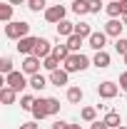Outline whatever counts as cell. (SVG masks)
<instances>
[{"mask_svg": "<svg viewBox=\"0 0 127 129\" xmlns=\"http://www.w3.org/2000/svg\"><path fill=\"white\" fill-rule=\"evenodd\" d=\"M105 124L112 129L122 127V117H120V112H107V117H105Z\"/></svg>", "mask_w": 127, "mask_h": 129, "instance_id": "cell-19", "label": "cell"}, {"mask_svg": "<svg viewBox=\"0 0 127 129\" xmlns=\"http://www.w3.org/2000/svg\"><path fill=\"white\" fill-rule=\"evenodd\" d=\"M67 102L80 104V102H82V89H80V87H70V89H67Z\"/></svg>", "mask_w": 127, "mask_h": 129, "instance_id": "cell-22", "label": "cell"}, {"mask_svg": "<svg viewBox=\"0 0 127 129\" xmlns=\"http://www.w3.org/2000/svg\"><path fill=\"white\" fill-rule=\"evenodd\" d=\"M70 129H82V127H80V124H70Z\"/></svg>", "mask_w": 127, "mask_h": 129, "instance_id": "cell-38", "label": "cell"}, {"mask_svg": "<svg viewBox=\"0 0 127 129\" xmlns=\"http://www.w3.org/2000/svg\"><path fill=\"white\" fill-rule=\"evenodd\" d=\"M30 87L40 92V89H45V87H48V80H45L40 72H37V75H30Z\"/></svg>", "mask_w": 127, "mask_h": 129, "instance_id": "cell-18", "label": "cell"}, {"mask_svg": "<svg viewBox=\"0 0 127 129\" xmlns=\"http://www.w3.org/2000/svg\"><path fill=\"white\" fill-rule=\"evenodd\" d=\"M15 97H17V92L13 89V87H8V84L0 89V99H3V104H13V102H15Z\"/></svg>", "mask_w": 127, "mask_h": 129, "instance_id": "cell-13", "label": "cell"}, {"mask_svg": "<svg viewBox=\"0 0 127 129\" xmlns=\"http://www.w3.org/2000/svg\"><path fill=\"white\" fill-rule=\"evenodd\" d=\"M117 129H125V127H117Z\"/></svg>", "mask_w": 127, "mask_h": 129, "instance_id": "cell-40", "label": "cell"}, {"mask_svg": "<svg viewBox=\"0 0 127 129\" xmlns=\"http://www.w3.org/2000/svg\"><path fill=\"white\" fill-rule=\"evenodd\" d=\"M67 77H70V72H67V70H52V72H50V82H52L55 87L67 84Z\"/></svg>", "mask_w": 127, "mask_h": 129, "instance_id": "cell-11", "label": "cell"}, {"mask_svg": "<svg viewBox=\"0 0 127 129\" xmlns=\"http://www.w3.org/2000/svg\"><path fill=\"white\" fill-rule=\"evenodd\" d=\"M90 3V13H100L102 10V0H87Z\"/></svg>", "mask_w": 127, "mask_h": 129, "instance_id": "cell-32", "label": "cell"}, {"mask_svg": "<svg viewBox=\"0 0 127 129\" xmlns=\"http://www.w3.org/2000/svg\"><path fill=\"white\" fill-rule=\"evenodd\" d=\"M32 55L35 57H40V60H45L52 55V45H50V40L45 37H37V42H35V50H32Z\"/></svg>", "mask_w": 127, "mask_h": 129, "instance_id": "cell-5", "label": "cell"}, {"mask_svg": "<svg viewBox=\"0 0 127 129\" xmlns=\"http://www.w3.org/2000/svg\"><path fill=\"white\" fill-rule=\"evenodd\" d=\"M28 35H30V25L23 22V20L5 25V37H10V40H23V37H28Z\"/></svg>", "mask_w": 127, "mask_h": 129, "instance_id": "cell-1", "label": "cell"}, {"mask_svg": "<svg viewBox=\"0 0 127 129\" xmlns=\"http://www.w3.org/2000/svg\"><path fill=\"white\" fill-rule=\"evenodd\" d=\"M65 13H67L65 5H50L48 10H45V20L57 25V22H62V20H65Z\"/></svg>", "mask_w": 127, "mask_h": 129, "instance_id": "cell-4", "label": "cell"}, {"mask_svg": "<svg viewBox=\"0 0 127 129\" xmlns=\"http://www.w3.org/2000/svg\"><path fill=\"white\" fill-rule=\"evenodd\" d=\"M32 117H35V119H45V117H50L48 109H45V99H37V102H35V107H32Z\"/></svg>", "mask_w": 127, "mask_h": 129, "instance_id": "cell-17", "label": "cell"}, {"mask_svg": "<svg viewBox=\"0 0 127 129\" xmlns=\"http://www.w3.org/2000/svg\"><path fill=\"white\" fill-rule=\"evenodd\" d=\"M120 89H122V92H127V72H122V75H120Z\"/></svg>", "mask_w": 127, "mask_h": 129, "instance_id": "cell-33", "label": "cell"}, {"mask_svg": "<svg viewBox=\"0 0 127 129\" xmlns=\"http://www.w3.org/2000/svg\"><path fill=\"white\" fill-rule=\"evenodd\" d=\"M122 27H125V22H122V20H117V17H112L110 22L105 25V32H107V37H120Z\"/></svg>", "mask_w": 127, "mask_h": 129, "instance_id": "cell-10", "label": "cell"}, {"mask_svg": "<svg viewBox=\"0 0 127 129\" xmlns=\"http://www.w3.org/2000/svg\"><path fill=\"white\" fill-rule=\"evenodd\" d=\"M5 84L13 87L15 92H20L23 87H30V82L25 80V72H15V70H13L10 75H5Z\"/></svg>", "mask_w": 127, "mask_h": 129, "instance_id": "cell-3", "label": "cell"}, {"mask_svg": "<svg viewBox=\"0 0 127 129\" xmlns=\"http://www.w3.org/2000/svg\"><path fill=\"white\" fill-rule=\"evenodd\" d=\"M45 109H48V114H57L60 112V102L55 97H45Z\"/></svg>", "mask_w": 127, "mask_h": 129, "instance_id": "cell-23", "label": "cell"}, {"mask_svg": "<svg viewBox=\"0 0 127 129\" xmlns=\"http://www.w3.org/2000/svg\"><path fill=\"white\" fill-rule=\"evenodd\" d=\"M115 50H117L122 57H127V37H117V42H115Z\"/></svg>", "mask_w": 127, "mask_h": 129, "instance_id": "cell-30", "label": "cell"}, {"mask_svg": "<svg viewBox=\"0 0 127 129\" xmlns=\"http://www.w3.org/2000/svg\"><path fill=\"white\" fill-rule=\"evenodd\" d=\"M20 129H37L35 122H25V124H20Z\"/></svg>", "mask_w": 127, "mask_h": 129, "instance_id": "cell-35", "label": "cell"}, {"mask_svg": "<svg viewBox=\"0 0 127 129\" xmlns=\"http://www.w3.org/2000/svg\"><path fill=\"white\" fill-rule=\"evenodd\" d=\"M0 20L3 22H13V5H0Z\"/></svg>", "mask_w": 127, "mask_h": 129, "instance_id": "cell-24", "label": "cell"}, {"mask_svg": "<svg viewBox=\"0 0 127 129\" xmlns=\"http://www.w3.org/2000/svg\"><path fill=\"white\" fill-rule=\"evenodd\" d=\"M72 13L75 15H87L90 13V3L87 0H72Z\"/></svg>", "mask_w": 127, "mask_h": 129, "instance_id": "cell-16", "label": "cell"}, {"mask_svg": "<svg viewBox=\"0 0 127 129\" xmlns=\"http://www.w3.org/2000/svg\"><path fill=\"white\" fill-rule=\"evenodd\" d=\"M10 5H20V3H28V0H8Z\"/></svg>", "mask_w": 127, "mask_h": 129, "instance_id": "cell-37", "label": "cell"}, {"mask_svg": "<svg viewBox=\"0 0 127 129\" xmlns=\"http://www.w3.org/2000/svg\"><path fill=\"white\" fill-rule=\"evenodd\" d=\"M122 22H125V25H127V15H122Z\"/></svg>", "mask_w": 127, "mask_h": 129, "instance_id": "cell-39", "label": "cell"}, {"mask_svg": "<svg viewBox=\"0 0 127 129\" xmlns=\"http://www.w3.org/2000/svg\"><path fill=\"white\" fill-rule=\"evenodd\" d=\"M105 10H107V15H110V17H120V15H122V5H120V0H110Z\"/></svg>", "mask_w": 127, "mask_h": 129, "instance_id": "cell-20", "label": "cell"}, {"mask_svg": "<svg viewBox=\"0 0 127 129\" xmlns=\"http://www.w3.org/2000/svg\"><path fill=\"white\" fill-rule=\"evenodd\" d=\"M57 64H60V60H57L55 55H50V57H45V60H43V67H45V70H50V72H52V70H57Z\"/></svg>", "mask_w": 127, "mask_h": 129, "instance_id": "cell-28", "label": "cell"}, {"mask_svg": "<svg viewBox=\"0 0 127 129\" xmlns=\"http://www.w3.org/2000/svg\"><path fill=\"white\" fill-rule=\"evenodd\" d=\"M0 72H3V75H10V72H13V60H10L8 55L0 60Z\"/></svg>", "mask_w": 127, "mask_h": 129, "instance_id": "cell-29", "label": "cell"}, {"mask_svg": "<svg viewBox=\"0 0 127 129\" xmlns=\"http://www.w3.org/2000/svg\"><path fill=\"white\" fill-rule=\"evenodd\" d=\"M28 8L32 13H40V10H48V0H28Z\"/></svg>", "mask_w": 127, "mask_h": 129, "instance_id": "cell-26", "label": "cell"}, {"mask_svg": "<svg viewBox=\"0 0 127 129\" xmlns=\"http://www.w3.org/2000/svg\"><path fill=\"white\" fill-rule=\"evenodd\" d=\"M23 72H25V75H37V72H40V57L25 55V60H23Z\"/></svg>", "mask_w": 127, "mask_h": 129, "instance_id": "cell-7", "label": "cell"}, {"mask_svg": "<svg viewBox=\"0 0 127 129\" xmlns=\"http://www.w3.org/2000/svg\"><path fill=\"white\" fill-rule=\"evenodd\" d=\"M57 35H65V37L75 35V22H70V20H62V22H57Z\"/></svg>", "mask_w": 127, "mask_h": 129, "instance_id": "cell-15", "label": "cell"}, {"mask_svg": "<svg viewBox=\"0 0 127 129\" xmlns=\"http://www.w3.org/2000/svg\"><path fill=\"white\" fill-rule=\"evenodd\" d=\"M87 42H90V47L92 50H105V42H107V32H92L90 37H87Z\"/></svg>", "mask_w": 127, "mask_h": 129, "instance_id": "cell-8", "label": "cell"}, {"mask_svg": "<svg viewBox=\"0 0 127 129\" xmlns=\"http://www.w3.org/2000/svg\"><path fill=\"white\" fill-rule=\"evenodd\" d=\"M92 64H95V67H100V70L110 67V55H107L105 50H100V52L95 55V60H92Z\"/></svg>", "mask_w": 127, "mask_h": 129, "instance_id": "cell-14", "label": "cell"}, {"mask_svg": "<svg viewBox=\"0 0 127 129\" xmlns=\"http://www.w3.org/2000/svg\"><path fill=\"white\" fill-rule=\"evenodd\" d=\"M120 5H122V15H127V0H120Z\"/></svg>", "mask_w": 127, "mask_h": 129, "instance_id": "cell-36", "label": "cell"}, {"mask_svg": "<svg viewBox=\"0 0 127 129\" xmlns=\"http://www.w3.org/2000/svg\"><path fill=\"white\" fill-rule=\"evenodd\" d=\"M52 129H70V124H67V122H60V119H57V122L52 124Z\"/></svg>", "mask_w": 127, "mask_h": 129, "instance_id": "cell-34", "label": "cell"}, {"mask_svg": "<svg viewBox=\"0 0 127 129\" xmlns=\"http://www.w3.org/2000/svg\"><path fill=\"white\" fill-rule=\"evenodd\" d=\"M75 35H80V37H90V35H92V27H90L87 22H77V25H75Z\"/></svg>", "mask_w": 127, "mask_h": 129, "instance_id": "cell-25", "label": "cell"}, {"mask_svg": "<svg viewBox=\"0 0 127 129\" xmlns=\"http://www.w3.org/2000/svg\"><path fill=\"white\" fill-rule=\"evenodd\" d=\"M35 42H37V37H23V40H17V52L20 55H32V50H35Z\"/></svg>", "mask_w": 127, "mask_h": 129, "instance_id": "cell-9", "label": "cell"}, {"mask_svg": "<svg viewBox=\"0 0 127 129\" xmlns=\"http://www.w3.org/2000/svg\"><path fill=\"white\" fill-rule=\"evenodd\" d=\"M52 55H55V57H57L60 62H65V60H67V57L72 55V50L67 47V42H65V45H55V47H52Z\"/></svg>", "mask_w": 127, "mask_h": 129, "instance_id": "cell-12", "label": "cell"}, {"mask_svg": "<svg viewBox=\"0 0 127 129\" xmlns=\"http://www.w3.org/2000/svg\"><path fill=\"white\" fill-rule=\"evenodd\" d=\"M125 64H127V57H125Z\"/></svg>", "mask_w": 127, "mask_h": 129, "instance_id": "cell-41", "label": "cell"}, {"mask_svg": "<svg viewBox=\"0 0 127 129\" xmlns=\"http://www.w3.org/2000/svg\"><path fill=\"white\" fill-rule=\"evenodd\" d=\"M95 117H97L95 107H85V109H82V119H85V122H95Z\"/></svg>", "mask_w": 127, "mask_h": 129, "instance_id": "cell-31", "label": "cell"}, {"mask_svg": "<svg viewBox=\"0 0 127 129\" xmlns=\"http://www.w3.org/2000/svg\"><path fill=\"white\" fill-rule=\"evenodd\" d=\"M35 102H37V99H35L32 94H23V97H20V109H25V112H32Z\"/></svg>", "mask_w": 127, "mask_h": 129, "instance_id": "cell-21", "label": "cell"}, {"mask_svg": "<svg viewBox=\"0 0 127 129\" xmlns=\"http://www.w3.org/2000/svg\"><path fill=\"white\" fill-rule=\"evenodd\" d=\"M62 64H65L62 70H67V72L72 75V72H82V70H87L90 60H87L85 55H80V52H72V55H70V57H67Z\"/></svg>", "mask_w": 127, "mask_h": 129, "instance_id": "cell-2", "label": "cell"}, {"mask_svg": "<svg viewBox=\"0 0 127 129\" xmlns=\"http://www.w3.org/2000/svg\"><path fill=\"white\" fill-rule=\"evenodd\" d=\"M80 45H82V37H80V35H70V37H67V47L72 50V52H77Z\"/></svg>", "mask_w": 127, "mask_h": 129, "instance_id": "cell-27", "label": "cell"}, {"mask_svg": "<svg viewBox=\"0 0 127 129\" xmlns=\"http://www.w3.org/2000/svg\"><path fill=\"white\" fill-rule=\"evenodd\" d=\"M117 92H120V84H115V82H100L97 84V94L102 99H112Z\"/></svg>", "mask_w": 127, "mask_h": 129, "instance_id": "cell-6", "label": "cell"}]
</instances>
